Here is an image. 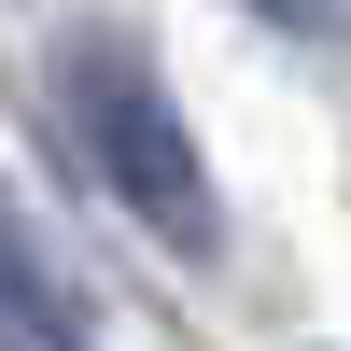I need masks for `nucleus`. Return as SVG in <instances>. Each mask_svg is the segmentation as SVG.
I'll use <instances>...</instances> for the list:
<instances>
[{"label":"nucleus","instance_id":"f257e3e1","mask_svg":"<svg viewBox=\"0 0 351 351\" xmlns=\"http://www.w3.org/2000/svg\"><path fill=\"white\" fill-rule=\"evenodd\" d=\"M71 141H84V169L112 183V211H141L169 253H211V169H197L183 99L155 84L141 43H112V28L71 43Z\"/></svg>","mask_w":351,"mask_h":351},{"label":"nucleus","instance_id":"f03ea898","mask_svg":"<svg viewBox=\"0 0 351 351\" xmlns=\"http://www.w3.org/2000/svg\"><path fill=\"white\" fill-rule=\"evenodd\" d=\"M0 351H84L71 295H56V267H43V239L14 225V197H0Z\"/></svg>","mask_w":351,"mask_h":351},{"label":"nucleus","instance_id":"7ed1b4c3","mask_svg":"<svg viewBox=\"0 0 351 351\" xmlns=\"http://www.w3.org/2000/svg\"><path fill=\"white\" fill-rule=\"evenodd\" d=\"M267 14H295V28H324V14H337V0H267Z\"/></svg>","mask_w":351,"mask_h":351}]
</instances>
